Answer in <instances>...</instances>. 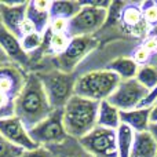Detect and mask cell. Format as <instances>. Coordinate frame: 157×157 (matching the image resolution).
Returning <instances> with one entry per match:
<instances>
[{"instance_id": "cell-1", "label": "cell", "mask_w": 157, "mask_h": 157, "mask_svg": "<svg viewBox=\"0 0 157 157\" xmlns=\"http://www.w3.org/2000/svg\"><path fill=\"white\" fill-rule=\"evenodd\" d=\"M52 112L50 101L36 72H28L26 81L15 99V116L29 131Z\"/></svg>"}, {"instance_id": "cell-2", "label": "cell", "mask_w": 157, "mask_h": 157, "mask_svg": "<svg viewBox=\"0 0 157 157\" xmlns=\"http://www.w3.org/2000/svg\"><path fill=\"white\" fill-rule=\"evenodd\" d=\"M99 102L73 95L62 109L63 127L69 138L78 141L97 127Z\"/></svg>"}, {"instance_id": "cell-3", "label": "cell", "mask_w": 157, "mask_h": 157, "mask_svg": "<svg viewBox=\"0 0 157 157\" xmlns=\"http://www.w3.org/2000/svg\"><path fill=\"white\" fill-rule=\"evenodd\" d=\"M119 83V76L108 69L90 71L76 77L75 95L95 102H102L113 94Z\"/></svg>"}, {"instance_id": "cell-4", "label": "cell", "mask_w": 157, "mask_h": 157, "mask_svg": "<svg viewBox=\"0 0 157 157\" xmlns=\"http://www.w3.org/2000/svg\"><path fill=\"white\" fill-rule=\"evenodd\" d=\"M112 2H81L80 11L69 21V37L94 36L101 30L108 19V10Z\"/></svg>"}, {"instance_id": "cell-5", "label": "cell", "mask_w": 157, "mask_h": 157, "mask_svg": "<svg viewBox=\"0 0 157 157\" xmlns=\"http://www.w3.org/2000/svg\"><path fill=\"white\" fill-rule=\"evenodd\" d=\"M44 87L52 110L63 109L69 99L75 95V73H65L57 68L36 72Z\"/></svg>"}, {"instance_id": "cell-6", "label": "cell", "mask_w": 157, "mask_h": 157, "mask_svg": "<svg viewBox=\"0 0 157 157\" xmlns=\"http://www.w3.org/2000/svg\"><path fill=\"white\" fill-rule=\"evenodd\" d=\"M29 135L37 146L50 147L65 142L69 136L63 127L62 109L52 110L48 117H46L41 123L30 128Z\"/></svg>"}, {"instance_id": "cell-7", "label": "cell", "mask_w": 157, "mask_h": 157, "mask_svg": "<svg viewBox=\"0 0 157 157\" xmlns=\"http://www.w3.org/2000/svg\"><path fill=\"white\" fill-rule=\"evenodd\" d=\"M149 92V90L145 88L136 78L120 80L119 86L116 87L113 94L108 98V101L113 106H116L120 112L132 110V109L141 108Z\"/></svg>"}, {"instance_id": "cell-8", "label": "cell", "mask_w": 157, "mask_h": 157, "mask_svg": "<svg viewBox=\"0 0 157 157\" xmlns=\"http://www.w3.org/2000/svg\"><path fill=\"white\" fill-rule=\"evenodd\" d=\"M80 146L92 157H119L116 145V131L97 127L78 139Z\"/></svg>"}, {"instance_id": "cell-9", "label": "cell", "mask_w": 157, "mask_h": 157, "mask_svg": "<svg viewBox=\"0 0 157 157\" xmlns=\"http://www.w3.org/2000/svg\"><path fill=\"white\" fill-rule=\"evenodd\" d=\"M97 46V40L94 36H80L72 37L66 50L55 57L57 66L55 68L65 73H73L75 69Z\"/></svg>"}, {"instance_id": "cell-10", "label": "cell", "mask_w": 157, "mask_h": 157, "mask_svg": "<svg viewBox=\"0 0 157 157\" xmlns=\"http://www.w3.org/2000/svg\"><path fill=\"white\" fill-rule=\"evenodd\" d=\"M28 2H0V21L2 26L6 28L19 40L22 39L21 28L26 19Z\"/></svg>"}, {"instance_id": "cell-11", "label": "cell", "mask_w": 157, "mask_h": 157, "mask_svg": "<svg viewBox=\"0 0 157 157\" xmlns=\"http://www.w3.org/2000/svg\"><path fill=\"white\" fill-rule=\"evenodd\" d=\"M0 134L10 144L15 145L24 150H32L37 147V145L30 138L29 131L26 130V127L22 124V121L17 116L0 120Z\"/></svg>"}, {"instance_id": "cell-12", "label": "cell", "mask_w": 157, "mask_h": 157, "mask_svg": "<svg viewBox=\"0 0 157 157\" xmlns=\"http://www.w3.org/2000/svg\"><path fill=\"white\" fill-rule=\"evenodd\" d=\"M26 76L28 72L13 62L0 65V91L17 99L26 81Z\"/></svg>"}, {"instance_id": "cell-13", "label": "cell", "mask_w": 157, "mask_h": 157, "mask_svg": "<svg viewBox=\"0 0 157 157\" xmlns=\"http://www.w3.org/2000/svg\"><path fill=\"white\" fill-rule=\"evenodd\" d=\"M0 47L8 57L10 62L18 65L24 71H26L29 68L30 55L24 51V48L21 46V40L3 26H0Z\"/></svg>"}, {"instance_id": "cell-14", "label": "cell", "mask_w": 157, "mask_h": 157, "mask_svg": "<svg viewBox=\"0 0 157 157\" xmlns=\"http://www.w3.org/2000/svg\"><path fill=\"white\" fill-rule=\"evenodd\" d=\"M120 22L121 25L127 29L130 35L135 36V37H144V36H149V26L145 24L144 18H142L141 7L139 4H125L123 7L121 17H120Z\"/></svg>"}, {"instance_id": "cell-15", "label": "cell", "mask_w": 157, "mask_h": 157, "mask_svg": "<svg viewBox=\"0 0 157 157\" xmlns=\"http://www.w3.org/2000/svg\"><path fill=\"white\" fill-rule=\"evenodd\" d=\"M50 6L51 2L47 0H32L28 2L26 19L33 25L35 30L40 35H44L50 26Z\"/></svg>"}, {"instance_id": "cell-16", "label": "cell", "mask_w": 157, "mask_h": 157, "mask_svg": "<svg viewBox=\"0 0 157 157\" xmlns=\"http://www.w3.org/2000/svg\"><path fill=\"white\" fill-rule=\"evenodd\" d=\"M121 124L130 127L134 132H145L150 125V108H136L120 112Z\"/></svg>"}, {"instance_id": "cell-17", "label": "cell", "mask_w": 157, "mask_h": 157, "mask_svg": "<svg viewBox=\"0 0 157 157\" xmlns=\"http://www.w3.org/2000/svg\"><path fill=\"white\" fill-rule=\"evenodd\" d=\"M121 124L120 119V110L113 106L108 99L99 102L98 106V116H97V125L108 130L116 131Z\"/></svg>"}, {"instance_id": "cell-18", "label": "cell", "mask_w": 157, "mask_h": 157, "mask_svg": "<svg viewBox=\"0 0 157 157\" xmlns=\"http://www.w3.org/2000/svg\"><path fill=\"white\" fill-rule=\"evenodd\" d=\"M156 155L157 141L152 136V134L149 131L135 132L130 157H156Z\"/></svg>"}, {"instance_id": "cell-19", "label": "cell", "mask_w": 157, "mask_h": 157, "mask_svg": "<svg viewBox=\"0 0 157 157\" xmlns=\"http://www.w3.org/2000/svg\"><path fill=\"white\" fill-rule=\"evenodd\" d=\"M108 71L113 72L120 80H128L135 78L139 71V65L132 59V57H117L109 62Z\"/></svg>"}, {"instance_id": "cell-20", "label": "cell", "mask_w": 157, "mask_h": 157, "mask_svg": "<svg viewBox=\"0 0 157 157\" xmlns=\"http://www.w3.org/2000/svg\"><path fill=\"white\" fill-rule=\"evenodd\" d=\"M81 2L75 0H57L51 2L50 6V18H62L66 21H71L75 15L80 11Z\"/></svg>"}, {"instance_id": "cell-21", "label": "cell", "mask_w": 157, "mask_h": 157, "mask_svg": "<svg viewBox=\"0 0 157 157\" xmlns=\"http://www.w3.org/2000/svg\"><path fill=\"white\" fill-rule=\"evenodd\" d=\"M69 43H71V37L68 33H52L50 29H47V32L44 33L43 44L46 46L47 52L55 57L62 54L69 46Z\"/></svg>"}, {"instance_id": "cell-22", "label": "cell", "mask_w": 157, "mask_h": 157, "mask_svg": "<svg viewBox=\"0 0 157 157\" xmlns=\"http://www.w3.org/2000/svg\"><path fill=\"white\" fill-rule=\"evenodd\" d=\"M54 157H92L80 146L78 141L73 138H68L61 145L50 146Z\"/></svg>"}, {"instance_id": "cell-23", "label": "cell", "mask_w": 157, "mask_h": 157, "mask_svg": "<svg viewBox=\"0 0 157 157\" xmlns=\"http://www.w3.org/2000/svg\"><path fill=\"white\" fill-rule=\"evenodd\" d=\"M135 132L130 127L120 124L116 130V145H117V156L119 157H130L132 149Z\"/></svg>"}, {"instance_id": "cell-24", "label": "cell", "mask_w": 157, "mask_h": 157, "mask_svg": "<svg viewBox=\"0 0 157 157\" xmlns=\"http://www.w3.org/2000/svg\"><path fill=\"white\" fill-rule=\"evenodd\" d=\"M135 78L145 87V88H147L150 92H152L157 87V66L153 65L152 62L147 63V65L139 66L138 75H136Z\"/></svg>"}, {"instance_id": "cell-25", "label": "cell", "mask_w": 157, "mask_h": 157, "mask_svg": "<svg viewBox=\"0 0 157 157\" xmlns=\"http://www.w3.org/2000/svg\"><path fill=\"white\" fill-rule=\"evenodd\" d=\"M43 39L44 35H40L37 32L29 33V35H25L21 39V46L26 54L32 55L35 51H37V50H40L43 47Z\"/></svg>"}, {"instance_id": "cell-26", "label": "cell", "mask_w": 157, "mask_h": 157, "mask_svg": "<svg viewBox=\"0 0 157 157\" xmlns=\"http://www.w3.org/2000/svg\"><path fill=\"white\" fill-rule=\"evenodd\" d=\"M145 24L152 30L157 25V2H142L139 3Z\"/></svg>"}, {"instance_id": "cell-27", "label": "cell", "mask_w": 157, "mask_h": 157, "mask_svg": "<svg viewBox=\"0 0 157 157\" xmlns=\"http://www.w3.org/2000/svg\"><path fill=\"white\" fill-rule=\"evenodd\" d=\"M15 116V99L0 91V120Z\"/></svg>"}, {"instance_id": "cell-28", "label": "cell", "mask_w": 157, "mask_h": 157, "mask_svg": "<svg viewBox=\"0 0 157 157\" xmlns=\"http://www.w3.org/2000/svg\"><path fill=\"white\" fill-rule=\"evenodd\" d=\"M25 150L15 145L10 144L4 136L0 134V157H21Z\"/></svg>"}, {"instance_id": "cell-29", "label": "cell", "mask_w": 157, "mask_h": 157, "mask_svg": "<svg viewBox=\"0 0 157 157\" xmlns=\"http://www.w3.org/2000/svg\"><path fill=\"white\" fill-rule=\"evenodd\" d=\"M152 57L153 55L150 54L149 51H147L146 48H145L144 46H138L135 50H134L132 52V59L135 61L136 63H138L139 66H144V65H147V63H150V61H152Z\"/></svg>"}, {"instance_id": "cell-30", "label": "cell", "mask_w": 157, "mask_h": 157, "mask_svg": "<svg viewBox=\"0 0 157 157\" xmlns=\"http://www.w3.org/2000/svg\"><path fill=\"white\" fill-rule=\"evenodd\" d=\"M68 26H69V21H66V19L52 18L50 21L48 29L52 33H68Z\"/></svg>"}, {"instance_id": "cell-31", "label": "cell", "mask_w": 157, "mask_h": 157, "mask_svg": "<svg viewBox=\"0 0 157 157\" xmlns=\"http://www.w3.org/2000/svg\"><path fill=\"white\" fill-rule=\"evenodd\" d=\"M21 157H54L51 149L46 146H37L36 149L25 150L21 155Z\"/></svg>"}, {"instance_id": "cell-32", "label": "cell", "mask_w": 157, "mask_h": 157, "mask_svg": "<svg viewBox=\"0 0 157 157\" xmlns=\"http://www.w3.org/2000/svg\"><path fill=\"white\" fill-rule=\"evenodd\" d=\"M157 123V101L150 106V124Z\"/></svg>"}, {"instance_id": "cell-33", "label": "cell", "mask_w": 157, "mask_h": 157, "mask_svg": "<svg viewBox=\"0 0 157 157\" xmlns=\"http://www.w3.org/2000/svg\"><path fill=\"white\" fill-rule=\"evenodd\" d=\"M147 131L152 134V136L157 141V123H153V124H150L149 125V130H147Z\"/></svg>"}, {"instance_id": "cell-34", "label": "cell", "mask_w": 157, "mask_h": 157, "mask_svg": "<svg viewBox=\"0 0 157 157\" xmlns=\"http://www.w3.org/2000/svg\"><path fill=\"white\" fill-rule=\"evenodd\" d=\"M10 62V59H8V57L6 55V52L3 51V48L0 47V65H3V63H7Z\"/></svg>"}, {"instance_id": "cell-35", "label": "cell", "mask_w": 157, "mask_h": 157, "mask_svg": "<svg viewBox=\"0 0 157 157\" xmlns=\"http://www.w3.org/2000/svg\"><path fill=\"white\" fill-rule=\"evenodd\" d=\"M149 36H157V25L149 32Z\"/></svg>"}, {"instance_id": "cell-36", "label": "cell", "mask_w": 157, "mask_h": 157, "mask_svg": "<svg viewBox=\"0 0 157 157\" xmlns=\"http://www.w3.org/2000/svg\"><path fill=\"white\" fill-rule=\"evenodd\" d=\"M156 157H157V155H156Z\"/></svg>"}]
</instances>
